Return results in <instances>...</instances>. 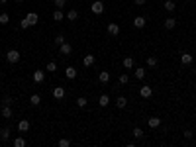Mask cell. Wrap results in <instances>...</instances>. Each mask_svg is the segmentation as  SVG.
Segmentation results:
<instances>
[{
  "label": "cell",
  "instance_id": "cell-1",
  "mask_svg": "<svg viewBox=\"0 0 196 147\" xmlns=\"http://www.w3.org/2000/svg\"><path fill=\"white\" fill-rule=\"evenodd\" d=\"M6 59H8V63H18L20 61V51L18 49H10L6 53Z\"/></svg>",
  "mask_w": 196,
  "mask_h": 147
},
{
  "label": "cell",
  "instance_id": "cell-2",
  "mask_svg": "<svg viewBox=\"0 0 196 147\" xmlns=\"http://www.w3.org/2000/svg\"><path fill=\"white\" fill-rule=\"evenodd\" d=\"M90 10H92L94 14H102V12H104V4L100 2V0H96V2L90 4Z\"/></svg>",
  "mask_w": 196,
  "mask_h": 147
},
{
  "label": "cell",
  "instance_id": "cell-3",
  "mask_svg": "<svg viewBox=\"0 0 196 147\" xmlns=\"http://www.w3.org/2000/svg\"><path fill=\"white\" fill-rule=\"evenodd\" d=\"M139 94H141V98H151V94H153V90H151V86H147V85H143L139 88Z\"/></svg>",
  "mask_w": 196,
  "mask_h": 147
},
{
  "label": "cell",
  "instance_id": "cell-4",
  "mask_svg": "<svg viewBox=\"0 0 196 147\" xmlns=\"http://www.w3.org/2000/svg\"><path fill=\"white\" fill-rule=\"evenodd\" d=\"M108 34L116 38V35L120 34V26H118V24H114V22H110V24H108Z\"/></svg>",
  "mask_w": 196,
  "mask_h": 147
},
{
  "label": "cell",
  "instance_id": "cell-5",
  "mask_svg": "<svg viewBox=\"0 0 196 147\" xmlns=\"http://www.w3.org/2000/svg\"><path fill=\"white\" fill-rule=\"evenodd\" d=\"M59 53H61V55H71V53H73V47L69 45V43H61V45H59Z\"/></svg>",
  "mask_w": 196,
  "mask_h": 147
},
{
  "label": "cell",
  "instance_id": "cell-6",
  "mask_svg": "<svg viewBox=\"0 0 196 147\" xmlns=\"http://www.w3.org/2000/svg\"><path fill=\"white\" fill-rule=\"evenodd\" d=\"M26 18H28V22H30V26H35V24L39 22V16L35 14V12H30L28 16H26Z\"/></svg>",
  "mask_w": 196,
  "mask_h": 147
},
{
  "label": "cell",
  "instance_id": "cell-7",
  "mask_svg": "<svg viewBox=\"0 0 196 147\" xmlns=\"http://www.w3.org/2000/svg\"><path fill=\"white\" fill-rule=\"evenodd\" d=\"M82 65H84V67H92V65H94V55H90V53L84 55V57H82Z\"/></svg>",
  "mask_w": 196,
  "mask_h": 147
},
{
  "label": "cell",
  "instance_id": "cell-8",
  "mask_svg": "<svg viewBox=\"0 0 196 147\" xmlns=\"http://www.w3.org/2000/svg\"><path fill=\"white\" fill-rule=\"evenodd\" d=\"M134 26H135V28H145V18H143V16H137V18H134Z\"/></svg>",
  "mask_w": 196,
  "mask_h": 147
},
{
  "label": "cell",
  "instance_id": "cell-9",
  "mask_svg": "<svg viewBox=\"0 0 196 147\" xmlns=\"http://www.w3.org/2000/svg\"><path fill=\"white\" fill-rule=\"evenodd\" d=\"M98 104H100V106H108V104H110V96H108V94H100V96H98Z\"/></svg>",
  "mask_w": 196,
  "mask_h": 147
},
{
  "label": "cell",
  "instance_id": "cell-10",
  "mask_svg": "<svg viewBox=\"0 0 196 147\" xmlns=\"http://www.w3.org/2000/svg\"><path fill=\"white\" fill-rule=\"evenodd\" d=\"M65 75H67L69 81H73V78H77V69H75V67H67Z\"/></svg>",
  "mask_w": 196,
  "mask_h": 147
},
{
  "label": "cell",
  "instance_id": "cell-11",
  "mask_svg": "<svg viewBox=\"0 0 196 147\" xmlns=\"http://www.w3.org/2000/svg\"><path fill=\"white\" fill-rule=\"evenodd\" d=\"M98 81L102 82V85H106V82L110 81V73H108V71H102V73H98Z\"/></svg>",
  "mask_w": 196,
  "mask_h": 147
},
{
  "label": "cell",
  "instance_id": "cell-12",
  "mask_svg": "<svg viewBox=\"0 0 196 147\" xmlns=\"http://www.w3.org/2000/svg\"><path fill=\"white\" fill-rule=\"evenodd\" d=\"M43 78H45V73L43 71L38 69V71L34 73V82H43Z\"/></svg>",
  "mask_w": 196,
  "mask_h": 147
},
{
  "label": "cell",
  "instance_id": "cell-13",
  "mask_svg": "<svg viewBox=\"0 0 196 147\" xmlns=\"http://www.w3.org/2000/svg\"><path fill=\"white\" fill-rule=\"evenodd\" d=\"M53 96H55L57 100H61V98L65 96V88H63V86H57L55 90H53Z\"/></svg>",
  "mask_w": 196,
  "mask_h": 147
},
{
  "label": "cell",
  "instance_id": "cell-14",
  "mask_svg": "<svg viewBox=\"0 0 196 147\" xmlns=\"http://www.w3.org/2000/svg\"><path fill=\"white\" fill-rule=\"evenodd\" d=\"M116 106H118V108H126V106H128V98H126V96H118V98H116Z\"/></svg>",
  "mask_w": 196,
  "mask_h": 147
},
{
  "label": "cell",
  "instance_id": "cell-15",
  "mask_svg": "<svg viewBox=\"0 0 196 147\" xmlns=\"http://www.w3.org/2000/svg\"><path fill=\"white\" fill-rule=\"evenodd\" d=\"M18 129H20V132H28V129H30V122H28V120H20V122H18Z\"/></svg>",
  "mask_w": 196,
  "mask_h": 147
},
{
  "label": "cell",
  "instance_id": "cell-16",
  "mask_svg": "<svg viewBox=\"0 0 196 147\" xmlns=\"http://www.w3.org/2000/svg\"><path fill=\"white\" fill-rule=\"evenodd\" d=\"M181 63H182V65H190V63H192V55H190V53H182L181 55Z\"/></svg>",
  "mask_w": 196,
  "mask_h": 147
},
{
  "label": "cell",
  "instance_id": "cell-17",
  "mask_svg": "<svg viewBox=\"0 0 196 147\" xmlns=\"http://www.w3.org/2000/svg\"><path fill=\"white\" fill-rule=\"evenodd\" d=\"M2 116L4 118H12V108L8 104H2Z\"/></svg>",
  "mask_w": 196,
  "mask_h": 147
},
{
  "label": "cell",
  "instance_id": "cell-18",
  "mask_svg": "<svg viewBox=\"0 0 196 147\" xmlns=\"http://www.w3.org/2000/svg\"><path fill=\"white\" fill-rule=\"evenodd\" d=\"M163 6H165V10H167V12H174V10H177V4H174L173 0H167V2L163 4Z\"/></svg>",
  "mask_w": 196,
  "mask_h": 147
},
{
  "label": "cell",
  "instance_id": "cell-19",
  "mask_svg": "<svg viewBox=\"0 0 196 147\" xmlns=\"http://www.w3.org/2000/svg\"><path fill=\"white\" fill-rule=\"evenodd\" d=\"M77 18H78V12H77V10H69V12H67V20H69V22H75Z\"/></svg>",
  "mask_w": 196,
  "mask_h": 147
},
{
  "label": "cell",
  "instance_id": "cell-20",
  "mask_svg": "<svg viewBox=\"0 0 196 147\" xmlns=\"http://www.w3.org/2000/svg\"><path fill=\"white\" fill-rule=\"evenodd\" d=\"M174 26H177V20H174V18H167V20H165V28H167V30H173Z\"/></svg>",
  "mask_w": 196,
  "mask_h": 147
},
{
  "label": "cell",
  "instance_id": "cell-21",
  "mask_svg": "<svg viewBox=\"0 0 196 147\" xmlns=\"http://www.w3.org/2000/svg\"><path fill=\"white\" fill-rule=\"evenodd\" d=\"M63 18H65V14H63V12H61V10H59V8H57V10H55V12H53V20H55V22H61V20H63Z\"/></svg>",
  "mask_w": 196,
  "mask_h": 147
},
{
  "label": "cell",
  "instance_id": "cell-22",
  "mask_svg": "<svg viewBox=\"0 0 196 147\" xmlns=\"http://www.w3.org/2000/svg\"><path fill=\"white\" fill-rule=\"evenodd\" d=\"M39 102H41V96H39V94H31V96H30V104H34V106H38Z\"/></svg>",
  "mask_w": 196,
  "mask_h": 147
},
{
  "label": "cell",
  "instance_id": "cell-23",
  "mask_svg": "<svg viewBox=\"0 0 196 147\" xmlns=\"http://www.w3.org/2000/svg\"><path fill=\"white\" fill-rule=\"evenodd\" d=\"M135 78H139V81H143V78H145V67L135 69Z\"/></svg>",
  "mask_w": 196,
  "mask_h": 147
},
{
  "label": "cell",
  "instance_id": "cell-24",
  "mask_svg": "<svg viewBox=\"0 0 196 147\" xmlns=\"http://www.w3.org/2000/svg\"><path fill=\"white\" fill-rule=\"evenodd\" d=\"M161 125V118H149V128H159Z\"/></svg>",
  "mask_w": 196,
  "mask_h": 147
},
{
  "label": "cell",
  "instance_id": "cell-25",
  "mask_svg": "<svg viewBox=\"0 0 196 147\" xmlns=\"http://www.w3.org/2000/svg\"><path fill=\"white\" fill-rule=\"evenodd\" d=\"M122 65H124L126 69H131V67H134V59H131V57H126V59L122 61Z\"/></svg>",
  "mask_w": 196,
  "mask_h": 147
},
{
  "label": "cell",
  "instance_id": "cell-26",
  "mask_svg": "<svg viewBox=\"0 0 196 147\" xmlns=\"http://www.w3.org/2000/svg\"><path fill=\"white\" fill-rule=\"evenodd\" d=\"M8 137H10V129H8V128L0 129V139H2V141H6Z\"/></svg>",
  "mask_w": 196,
  "mask_h": 147
},
{
  "label": "cell",
  "instance_id": "cell-27",
  "mask_svg": "<svg viewBox=\"0 0 196 147\" xmlns=\"http://www.w3.org/2000/svg\"><path fill=\"white\" fill-rule=\"evenodd\" d=\"M10 22V16L6 14V12H2V14H0V24H2V26H6Z\"/></svg>",
  "mask_w": 196,
  "mask_h": 147
},
{
  "label": "cell",
  "instance_id": "cell-28",
  "mask_svg": "<svg viewBox=\"0 0 196 147\" xmlns=\"http://www.w3.org/2000/svg\"><path fill=\"white\" fill-rule=\"evenodd\" d=\"M45 69L49 71V73H55V71H57V63H55V61H49V63H47V67H45Z\"/></svg>",
  "mask_w": 196,
  "mask_h": 147
},
{
  "label": "cell",
  "instance_id": "cell-29",
  "mask_svg": "<svg viewBox=\"0 0 196 147\" xmlns=\"http://www.w3.org/2000/svg\"><path fill=\"white\" fill-rule=\"evenodd\" d=\"M157 63H159V61H157V57H153V55H151V57H147V67H157Z\"/></svg>",
  "mask_w": 196,
  "mask_h": 147
},
{
  "label": "cell",
  "instance_id": "cell-30",
  "mask_svg": "<svg viewBox=\"0 0 196 147\" xmlns=\"http://www.w3.org/2000/svg\"><path fill=\"white\" fill-rule=\"evenodd\" d=\"M26 145V139L24 137H16L14 139V147H24Z\"/></svg>",
  "mask_w": 196,
  "mask_h": 147
},
{
  "label": "cell",
  "instance_id": "cell-31",
  "mask_svg": "<svg viewBox=\"0 0 196 147\" xmlns=\"http://www.w3.org/2000/svg\"><path fill=\"white\" fill-rule=\"evenodd\" d=\"M86 102H88V100H86V98H84V96L77 98V106H78V108H84V106H86Z\"/></svg>",
  "mask_w": 196,
  "mask_h": 147
},
{
  "label": "cell",
  "instance_id": "cell-32",
  "mask_svg": "<svg viewBox=\"0 0 196 147\" xmlns=\"http://www.w3.org/2000/svg\"><path fill=\"white\" fill-rule=\"evenodd\" d=\"M61 43H65V35H61V34H59V35H57V38H55V45L59 47Z\"/></svg>",
  "mask_w": 196,
  "mask_h": 147
},
{
  "label": "cell",
  "instance_id": "cell-33",
  "mask_svg": "<svg viewBox=\"0 0 196 147\" xmlns=\"http://www.w3.org/2000/svg\"><path fill=\"white\" fill-rule=\"evenodd\" d=\"M28 28H30V22H28V18H24L20 22V30H28Z\"/></svg>",
  "mask_w": 196,
  "mask_h": 147
},
{
  "label": "cell",
  "instance_id": "cell-34",
  "mask_svg": "<svg viewBox=\"0 0 196 147\" xmlns=\"http://www.w3.org/2000/svg\"><path fill=\"white\" fill-rule=\"evenodd\" d=\"M53 2H55V6H57V8H59V10H61V8H65V4H67V0H53Z\"/></svg>",
  "mask_w": 196,
  "mask_h": 147
},
{
  "label": "cell",
  "instance_id": "cell-35",
  "mask_svg": "<svg viewBox=\"0 0 196 147\" xmlns=\"http://www.w3.org/2000/svg\"><path fill=\"white\" fill-rule=\"evenodd\" d=\"M128 82H130L128 75H120V85H128Z\"/></svg>",
  "mask_w": 196,
  "mask_h": 147
},
{
  "label": "cell",
  "instance_id": "cell-36",
  "mask_svg": "<svg viewBox=\"0 0 196 147\" xmlns=\"http://www.w3.org/2000/svg\"><path fill=\"white\" fill-rule=\"evenodd\" d=\"M71 145V141H69L67 137H63V139H59V147H69Z\"/></svg>",
  "mask_w": 196,
  "mask_h": 147
},
{
  "label": "cell",
  "instance_id": "cell-37",
  "mask_svg": "<svg viewBox=\"0 0 196 147\" xmlns=\"http://www.w3.org/2000/svg\"><path fill=\"white\" fill-rule=\"evenodd\" d=\"M134 135H135V137H143V129H141V128H135V129H134Z\"/></svg>",
  "mask_w": 196,
  "mask_h": 147
},
{
  "label": "cell",
  "instance_id": "cell-38",
  "mask_svg": "<svg viewBox=\"0 0 196 147\" xmlns=\"http://www.w3.org/2000/svg\"><path fill=\"white\" fill-rule=\"evenodd\" d=\"M12 102H14V98H12V96H4V100H2V104H8V106H10Z\"/></svg>",
  "mask_w": 196,
  "mask_h": 147
},
{
  "label": "cell",
  "instance_id": "cell-39",
  "mask_svg": "<svg viewBox=\"0 0 196 147\" xmlns=\"http://www.w3.org/2000/svg\"><path fill=\"white\" fill-rule=\"evenodd\" d=\"M192 137V132H190V129H186V132H184V139H190Z\"/></svg>",
  "mask_w": 196,
  "mask_h": 147
},
{
  "label": "cell",
  "instance_id": "cell-40",
  "mask_svg": "<svg viewBox=\"0 0 196 147\" xmlns=\"http://www.w3.org/2000/svg\"><path fill=\"white\" fill-rule=\"evenodd\" d=\"M135 4H137V6H143V4H145V0H135Z\"/></svg>",
  "mask_w": 196,
  "mask_h": 147
},
{
  "label": "cell",
  "instance_id": "cell-41",
  "mask_svg": "<svg viewBox=\"0 0 196 147\" xmlns=\"http://www.w3.org/2000/svg\"><path fill=\"white\" fill-rule=\"evenodd\" d=\"M0 2H2V4H6V2H8V0H0Z\"/></svg>",
  "mask_w": 196,
  "mask_h": 147
},
{
  "label": "cell",
  "instance_id": "cell-42",
  "mask_svg": "<svg viewBox=\"0 0 196 147\" xmlns=\"http://www.w3.org/2000/svg\"><path fill=\"white\" fill-rule=\"evenodd\" d=\"M16 2H22V0H16Z\"/></svg>",
  "mask_w": 196,
  "mask_h": 147
}]
</instances>
